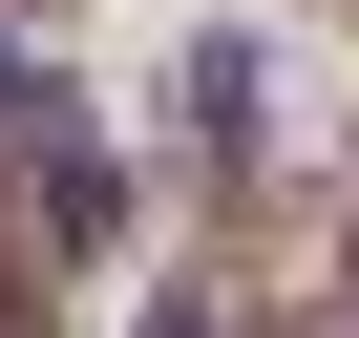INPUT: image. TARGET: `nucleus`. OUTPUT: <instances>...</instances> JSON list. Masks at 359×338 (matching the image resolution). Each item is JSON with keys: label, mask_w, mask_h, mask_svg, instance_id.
Returning <instances> with one entry per match:
<instances>
[{"label": "nucleus", "mask_w": 359, "mask_h": 338, "mask_svg": "<svg viewBox=\"0 0 359 338\" xmlns=\"http://www.w3.org/2000/svg\"><path fill=\"white\" fill-rule=\"evenodd\" d=\"M0 338H43V296H22V254H0Z\"/></svg>", "instance_id": "nucleus-2"}, {"label": "nucleus", "mask_w": 359, "mask_h": 338, "mask_svg": "<svg viewBox=\"0 0 359 338\" xmlns=\"http://www.w3.org/2000/svg\"><path fill=\"white\" fill-rule=\"evenodd\" d=\"M0 127H22V148H43V127H64V106H43V85H22V64H0Z\"/></svg>", "instance_id": "nucleus-1"}]
</instances>
